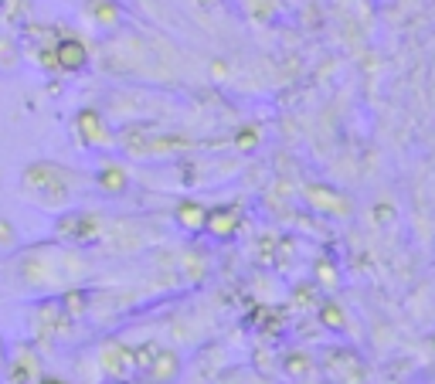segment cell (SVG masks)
<instances>
[{"instance_id":"9","label":"cell","mask_w":435,"mask_h":384,"mask_svg":"<svg viewBox=\"0 0 435 384\" xmlns=\"http://www.w3.org/2000/svg\"><path fill=\"white\" fill-rule=\"evenodd\" d=\"M95 187L102 194H109V198H119L126 187H129V174L119 164H102V167L95 170Z\"/></svg>"},{"instance_id":"2","label":"cell","mask_w":435,"mask_h":384,"mask_svg":"<svg viewBox=\"0 0 435 384\" xmlns=\"http://www.w3.org/2000/svg\"><path fill=\"white\" fill-rule=\"evenodd\" d=\"M303 201H306V208H310L313 215H326V218L354 215V201L330 184H306L303 187Z\"/></svg>"},{"instance_id":"25","label":"cell","mask_w":435,"mask_h":384,"mask_svg":"<svg viewBox=\"0 0 435 384\" xmlns=\"http://www.w3.org/2000/svg\"><path fill=\"white\" fill-rule=\"evenodd\" d=\"M38 65L48 72H58V58H55V45H48L45 51H38Z\"/></svg>"},{"instance_id":"18","label":"cell","mask_w":435,"mask_h":384,"mask_svg":"<svg viewBox=\"0 0 435 384\" xmlns=\"http://www.w3.org/2000/svg\"><path fill=\"white\" fill-rule=\"evenodd\" d=\"M85 292L82 289H68L62 296V306H65V316H82V309H85Z\"/></svg>"},{"instance_id":"19","label":"cell","mask_w":435,"mask_h":384,"mask_svg":"<svg viewBox=\"0 0 435 384\" xmlns=\"http://www.w3.org/2000/svg\"><path fill=\"white\" fill-rule=\"evenodd\" d=\"M313 303H316V282H299L293 292V306L313 309Z\"/></svg>"},{"instance_id":"11","label":"cell","mask_w":435,"mask_h":384,"mask_svg":"<svg viewBox=\"0 0 435 384\" xmlns=\"http://www.w3.org/2000/svg\"><path fill=\"white\" fill-rule=\"evenodd\" d=\"M279 368L286 378H296V381H310L316 374V361H313L306 351H286L279 361Z\"/></svg>"},{"instance_id":"7","label":"cell","mask_w":435,"mask_h":384,"mask_svg":"<svg viewBox=\"0 0 435 384\" xmlns=\"http://www.w3.org/2000/svg\"><path fill=\"white\" fill-rule=\"evenodd\" d=\"M323 368L333 370V378H343V381H364L367 378L360 357L354 351H347V347H330L323 353Z\"/></svg>"},{"instance_id":"27","label":"cell","mask_w":435,"mask_h":384,"mask_svg":"<svg viewBox=\"0 0 435 384\" xmlns=\"http://www.w3.org/2000/svg\"><path fill=\"white\" fill-rule=\"evenodd\" d=\"M198 4H204V7H215L218 0H198Z\"/></svg>"},{"instance_id":"15","label":"cell","mask_w":435,"mask_h":384,"mask_svg":"<svg viewBox=\"0 0 435 384\" xmlns=\"http://www.w3.org/2000/svg\"><path fill=\"white\" fill-rule=\"evenodd\" d=\"M320 326H326L330 334H340V330H347V313H343V306H337L333 299H326V303H320Z\"/></svg>"},{"instance_id":"17","label":"cell","mask_w":435,"mask_h":384,"mask_svg":"<svg viewBox=\"0 0 435 384\" xmlns=\"http://www.w3.org/2000/svg\"><path fill=\"white\" fill-rule=\"evenodd\" d=\"M293 259H296V242L293 238H276V265L279 269H289L293 265Z\"/></svg>"},{"instance_id":"3","label":"cell","mask_w":435,"mask_h":384,"mask_svg":"<svg viewBox=\"0 0 435 384\" xmlns=\"http://www.w3.org/2000/svg\"><path fill=\"white\" fill-rule=\"evenodd\" d=\"M55 231L62 235L65 242H72V245H92L102 235V221L95 215H85V211H72V215L58 218Z\"/></svg>"},{"instance_id":"23","label":"cell","mask_w":435,"mask_h":384,"mask_svg":"<svg viewBox=\"0 0 435 384\" xmlns=\"http://www.w3.org/2000/svg\"><path fill=\"white\" fill-rule=\"evenodd\" d=\"M259 259H262V265H272V259H276V235H262Z\"/></svg>"},{"instance_id":"10","label":"cell","mask_w":435,"mask_h":384,"mask_svg":"<svg viewBox=\"0 0 435 384\" xmlns=\"http://www.w3.org/2000/svg\"><path fill=\"white\" fill-rule=\"evenodd\" d=\"M82 11H85V17L92 21L95 28H116L123 21V11H119L116 0H85Z\"/></svg>"},{"instance_id":"21","label":"cell","mask_w":435,"mask_h":384,"mask_svg":"<svg viewBox=\"0 0 435 384\" xmlns=\"http://www.w3.org/2000/svg\"><path fill=\"white\" fill-rule=\"evenodd\" d=\"M235 146H238V150H252V146H259V126H245V129L235 137Z\"/></svg>"},{"instance_id":"4","label":"cell","mask_w":435,"mask_h":384,"mask_svg":"<svg viewBox=\"0 0 435 384\" xmlns=\"http://www.w3.org/2000/svg\"><path fill=\"white\" fill-rule=\"evenodd\" d=\"M242 225V208L238 204H215V208H208V215H204V235H211L218 242H228L235 231Z\"/></svg>"},{"instance_id":"26","label":"cell","mask_w":435,"mask_h":384,"mask_svg":"<svg viewBox=\"0 0 435 384\" xmlns=\"http://www.w3.org/2000/svg\"><path fill=\"white\" fill-rule=\"evenodd\" d=\"M211 75H215V78H228V62H221V58H218V62H211Z\"/></svg>"},{"instance_id":"1","label":"cell","mask_w":435,"mask_h":384,"mask_svg":"<svg viewBox=\"0 0 435 384\" xmlns=\"http://www.w3.org/2000/svg\"><path fill=\"white\" fill-rule=\"evenodd\" d=\"M24 187L34 191L41 201H51V204L68 201V174L55 164H31L24 170Z\"/></svg>"},{"instance_id":"5","label":"cell","mask_w":435,"mask_h":384,"mask_svg":"<svg viewBox=\"0 0 435 384\" xmlns=\"http://www.w3.org/2000/svg\"><path fill=\"white\" fill-rule=\"evenodd\" d=\"M75 129H78V139H82L85 146H92V150H106L109 143H112V129L106 126L102 112H95V109H82V112H78Z\"/></svg>"},{"instance_id":"6","label":"cell","mask_w":435,"mask_h":384,"mask_svg":"<svg viewBox=\"0 0 435 384\" xmlns=\"http://www.w3.org/2000/svg\"><path fill=\"white\" fill-rule=\"evenodd\" d=\"M55 58H58V72H65V75H78L92 62L85 41H78V38H58L55 41Z\"/></svg>"},{"instance_id":"14","label":"cell","mask_w":435,"mask_h":384,"mask_svg":"<svg viewBox=\"0 0 435 384\" xmlns=\"http://www.w3.org/2000/svg\"><path fill=\"white\" fill-rule=\"evenodd\" d=\"M7 381H17V384L41 381V370H38V361H34L31 353H24L21 361H11V364H7Z\"/></svg>"},{"instance_id":"20","label":"cell","mask_w":435,"mask_h":384,"mask_svg":"<svg viewBox=\"0 0 435 384\" xmlns=\"http://www.w3.org/2000/svg\"><path fill=\"white\" fill-rule=\"evenodd\" d=\"M154 353H156V347H150V343H140V347L133 351V364H136V370H140V374H146V370H150V364H154Z\"/></svg>"},{"instance_id":"8","label":"cell","mask_w":435,"mask_h":384,"mask_svg":"<svg viewBox=\"0 0 435 384\" xmlns=\"http://www.w3.org/2000/svg\"><path fill=\"white\" fill-rule=\"evenodd\" d=\"M99 364H102L109 374H116V378H129V374L136 370V364H133V351L123 347V343H116V340L99 351Z\"/></svg>"},{"instance_id":"28","label":"cell","mask_w":435,"mask_h":384,"mask_svg":"<svg viewBox=\"0 0 435 384\" xmlns=\"http://www.w3.org/2000/svg\"><path fill=\"white\" fill-rule=\"evenodd\" d=\"M0 364H4V351H0Z\"/></svg>"},{"instance_id":"13","label":"cell","mask_w":435,"mask_h":384,"mask_svg":"<svg viewBox=\"0 0 435 384\" xmlns=\"http://www.w3.org/2000/svg\"><path fill=\"white\" fill-rule=\"evenodd\" d=\"M177 370H181V357L173 351H156L154 353V364L146 370V378H154V381H171L177 378Z\"/></svg>"},{"instance_id":"22","label":"cell","mask_w":435,"mask_h":384,"mask_svg":"<svg viewBox=\"0 0 435 384\" xmlns=\"http://www.w3.org/2000/svg\"><path fill=\"white\" fill-rule=\"evenodd\" d=\"M374 225H381V228H388V225H394V208H391L388 201L374 204Z\"/></svg>"},{"instance_id":"12","label":"cell","mask_w":435,"mask_h":384,"mask_svg":"<svg viewBox=\"0 0 435 384\" xmlns=\"http://www.w3.org/2000/svg\"><path fill=\"white\" fill-rule=\"evenodd\" d=\"M204 215H208V208L198 204V201H181V204H177V211H173L177 225H181L184 231H201L204 228Z\"/></svg>"},{"instance_id":"24","label":"cell","mask_w":435,"mask_h":384,"mask_svg":"<svg viewBox=\"0 0 435 384\" xmlns=\"http://www.w3.org/2000/svg\"><path fill=\"white\" fill-rule=\"evenodd\" d=\"M14 238H17L14 225L7 218H0V248H14Z\"/></svg>"},{"instance_id":"16","label":"cell","mask_w":435,"mask_h":384,"mask_svg":"<svg viewBox=\"0 0 435 384\" xmlns=\"http://www.w3.org/2000/svg\"><path fill=\"white\" fill-rule=\"evenodd\" d=\"M313 282H316V286H323V289H333V286L340 282L337 265H333L330 259H316L313 262Z\"/></svg>"}]
</instances>
